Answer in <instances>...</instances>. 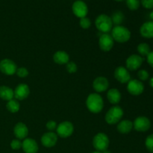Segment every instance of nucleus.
Segmentation results:
<instances>
[{
	"mask_svg": "<svg viewBox=\"0 0 153 153\" xmlns=\"http://www.w3.org/2000/svg\"><path fill=\"white\" fill-rule=\"evenodd\" d=\"M86 106L88 110L94 114H98L103 109L104 102L100 94H91L86 100Z\"/></svg>",
	"mask_w": 153,
	"mask_h": 153,
	"instance_id": "1",
	"label": "nucleus"
},
{
	"mask_svg": "<svg viewBox=\"0 0 153 153\" xmlns=\"http://www.w3.org/2000/svg\"><path fill=\"white\" fill-rule=\"evenodd\" d=\"M111 35L114 41L123 43L129 40L131 37V32L126 27L123 25H116L112 28Z\"/></svg>",
	"mask_w": 153,
	"mask_h": 153,
	"instance_id": "2",
	"label": "nucleus"
},
{
	"mask_svg": "<svg viewBox=\"0 0 153 153\" xmlns=\"http://www.w3.org/2000/svg\"><path fill=\"white\" fill-rule=\"evenodd\" d=\"M95 25L97 29L103 34H108L113 28V22L109 16L106 14H100L97 17Z\"/></svg>",
	"mask_w": 153,
	"mask_h": 153,
	"instance_id": "3",
	"label": "nucleus"
},
{
	"mask_svg": "<svg viewBox=\"0 0 153 153\" xmlns=\"http://www.w3.org/2000/svg\"><path fill=\"white\" fill-rule=\"evenodd\" d=\"M123 116V110L120 106L111 107L105 114V121L109 125L118 123Z\"/></svg>",
	"mask_w": 153,
	"mask_h": 153,
	"instance_id": "4",
	"label": "nucleus"
},
{
	"mask_svg": "<svg viewBox=\"0 0 153 153\" xmlns=\"http://www.w3.org/2000/svg\"><path fill=\"white\" fill-rule=\"evenodd\" d=\"M93 146L96 150L103 152L107 150L109 146V138L105 133H98L93 139Z\"/></svg>",
	"mask_w": 153,
	"mask_h": 153,
	"instance_id": "5",
	"label": "nucleus"
},
{
	"mask_svg": "<svg viewBox=\"0 0 153 153\" xmlns=\"http://www.w3.org/2000/svg\"><path fill=\"white\" fill-rule=\"evenodd\" d=\"M74 131V126L73 123L69 121H64L58 124L57 126V135L61 138H67L73 134Z\"/></svg>",
	"mask_w": 153,
	"mask_h": 153,
	"instance_id": "6",
	"label": "nucleus"
},
{
	"mask_svg": "<svg viewBox=\"0 0 153 153\" xmlns=\"http://www.w3.org/2000/svg\"><path fill=\"white\" fill-rule=\"evenodd\" d=\"M17 70L16 64L12 60L5 58L0 61V71L7 76L15 74Z\"/></svg>",
	"mask_w": 153,
	"mask_h": 153,
	"instance_id": "7",
	"label": "nucleus"
},
{
	"mask_svg": "<svg viewBox=\"0 0 153 153\" xmlns=\"http://www.w3.org/2000/svg\"><path fill=\"white\" fill-rule=\"evenodd\" d=\"M72 10H73L75 16L80 19L86 17L88 13V5L85 1H82V0H77V1H74L73 6H72Z\"/></svg>",
	"mask_w": 153,
	"mask_h": 153,
	"instance_id": "8",
	"label": "nucleus"
},
{
	"mask_svg": "<svg viewBox=\"0 0 153 153\" xmlns=\"http://www.w3.org/2000/svg\"><path fill=\"white\" fill-rule=\"evenodd\" d=\"M151 126V122L146 117L140 116L136 118L133 123V128L139 132H145L148 131Z\"/></svg>",
	"mask_w": 153,
	"mask_h": 153,
	"instance_id": "9",
	"label": "nucleus"
},
{
	"mask_svg": "<svg viewBox=\"0 0 153 153\" xmlns=\"http://www.w3.org/2000/svg\"><path fill=\"white\" fill-rule=\"evenodd\" d=\"M127 91L131 95L139 96L143 94L144 91V85L141 81L137 79H132L128 82L127 85Z\"/></svg>",
	"mask_w": 153,
	"mask_h": 153,
	"instance_id": "10",
	"label": "nucleus"
},
{
	"mask_svg": "<svg viewBox=\"0 0 153 153\" xmlns=\"http://www.w3.org/2000/svg\"><path fill=\"white\" fill-rule=\"evenodd\" d=\"M143 62V58L139 55H131L128 57L126 61L127 70L134 71L138 70Z\"/></svg>",
	"mask_w": 153,
	"mask_h": 153,
	"instance_id": "11",
	"label": "nucleus"
},
{
	"mask_svg": "<svg viewBox=\"0 0 153 153\" xmlns=\"http://www.w3.org/2000/svg\"><path fill=\"white\" fill-rule=\"evenodd\" d=\"M114 40L109 34H102L99 39V46L104 52H109L114 46Z\"/></svg>",
	"mask_w": 153,
	"mask_h": 153,
	"instance_id": "12",
	"label": "nucleus"
},
{
	"mask_svg": "<svg viewBox=\"0 0 153 153\" xmlns=\"http://www.w3.org/2000/svg\"><path fill=\"white\" fill-rule=\"evenodd\" d=\"M114 77L118 82L122 84L128 83L131 80V76H130L129 72L126 68L122 67V66L116 68L114 71Z\"/></svg>",
	"mask_w": 153,
	"mask_h": 153,
	"instance_id": "13",
	"label": "nucleus"
},
{
	"mask_svg": "<svg viewBox=\"0 0 153 153\" xmlns=\"http://www.w3.org/2000/svg\"><path fill=\"white\" fill-rule=\"evenodd\" d=\"M108 80L104 76L97 77L93 82V88L97 93L105 92L108 89Z\"/></svg>",
	"mask_w": 153,
	"mask_h": 153,
	"instance_id": "14",
	"label": "nucleus"
},
{
	"mask_svg": "<svg viewBox=\"0 0 153 153\" xmlns=\"http://www.w3.org/2000/svg\"><path fill=\"white\" fill-rule=\"evenodd\" d=\"M58 141V135L53 131H49L41 137V143L45 147L50 148L55 146Z\"/></svg>",
	"mask_w": 153,
	"mask_h": 153,
	"instance_id": "15",
	"label": "nucleus"
},
{
	"mask_svg": "<svg viewBox=\"0 0 153 153\" xmlns=\"http://www.w3.org/2000/svg\"><path fill=\"white\" fill-rule=\"evenodd\" d=\"M13 93H14V97L16 99V100H24L29 95V87L25 84H19L16 87Z\"/></svg>",
	"mask_w": 153,
	"mask_h": 153,
	"instance_id": "16",
	"label": "nucleus"
},
{
	"mask_svg": "<svg viewBox=\"0 0 153 153\" xmlns=\"http://www.w3.org/2000/svg\"><path fill=\"white\" fill-rule=\"evenodd\" d=\"M22 148L25 153H37L38 152V144L32 138L24 139L22 143Z\"/></svg>",
	"mask_w": 153,
	"mask_h": 153,
	"instance_id": "17",
	"label": "nucleus"
},
{
	"mask_svg": "<svg viewBox=\"0 0 153 153\" xmlns=\"http://www.w3.org/2000/svg\"><path fill=\"white\" fill-rule=\"evenodd\" d=\"M13 133L15 137L19 140H23L26 138L28 134V128L23 123H18L13 128Z\"/></svg>",
	"mask_w": 153,
	"mask_h": 153,
	"instance_id": "18",
	"label": "nucleus"
},
{
	"mask_svg": "<svg viewBox=\"0 0 153 153\" xmlns=\"http://www.w3.org/2000/svg\"><path fill=\"white\" fill-rule=\"evenodd\" d=\"M140 34L144 38H153V21L144 22L140 26Z\"/></svg>",
	"mask_w": 153,
	"mask_h": 153,
	"instance_id": "19",
	"label": "nucleus"
},
{
	"mask_svg": "<svg viewBox=\"0 0 153 153\" xmlns=\"http://www.w3.org/2000/svg\"><path fill=\"white\" fill-rule=\"evenodd\" d=\"M53 60L59 65L67 64L70 61V56L64 51H57L53 55Z\"/></svg>",
	"mask_w": 153,
	"mask_h": 153,
	"instance_id": "20",
	"label": "nucleus"
},
{
	"mask_svg": "<svg viewBox=\"0 0 153 153\" xmlns=\"http://www.w3.org/2000/svg\"><path fill=\"white\" fill-rule=\"evenodd\" d=\"M107 98L109 102L113 105H117L120 102L121 94L116 88H111L108 91Z\"/></svg>",
	"mask_w": 153,
	"mask_h": 153,
	"instance_id": "21",
	"label": "nucleus"
},
{
	"mask_svg": "<svg viewBox=\"0 0 153 153\" xmlns=\"http://www.w3.org/2000/svg\"><path fill=\"white\" fill-rule=\"evenodd\" d=\"M133 123L128 120L120 121L117 126V129L121 134H128L132 130Z\"/></svg>",
	"mask_w": 153,
	"mask_h": 153,
	"instance_id": "22",
	"label": "nucleus"
},
{
	"mask_svg": "<svg viewBox=\"0 0 153 153\" xmlns=\"http://www.w3.org/2000/svg\"><path fill=\"white\" fill-rule=\"evenodd\" d=\"M13 97H14V93L11 88L7 86L0 87V98L5 101H9L13 100Z\"/></svg>",
	"mask_w": 153,
	"mask_h": 153,
	"instance_id": "23",
	"label": "nucleus"
},
{
	"mask_svg": "<svg viewBox=\"0 0 153 153\" xmlns=\"http://www.w3.org/2000/svg\"><path fill=\"white\" fill-rule=\"evenodd\" d=\"M6 108L7 110L10 112V113H16L19 111V108H20V105H19V102L16 100H10L7 101V105H6Z\"/></svg>",
	"mask_w": 153,
	"mask_h": 153,
	"instance_id": "24",
	"label": "nucleus"
},
{
	"mask_svg": "<svg viewBox=\"0 0 153 153\" xmlns=\"http://www.w3.org/2000/svg\"><path fill=\"white\" fill-rule=\"evenodd\" d=\"M111 19L113 24L116 25H120V24L124 20V15L121 11H116L112 14Z\"/></svg>",
	"mask_w": 153,
	"mask_h": 153,
	"instance_id": "25",
	"label": "nucleus"
},
{
	"mask_svg": "<svg viewBox=\"0 0 153 153\" xmlns=\"http://www.w3.org/2000/svg\"><path fill=\"white\" fill-rule=\"evenodd\" d=\"M137 52L142 56H147L150 51V46L146 43H142L137 46Z\"/></svg>",
	"mask_w": 153,
	"mask_h": 153,
	"instance_id": "26",
	"label": "nucleus"
},
{
	"mask_svg": "<svg viewBox=\"0 0 153 153\" xmlns=\"http://www.w3.org/2000/svg\"><path fill=\"white\" fill-rule=\"evenodd\" d=\"M140 1L139 0H126V5L131 10H136L139 8Z\"/></svg>",
	"mask_w": 153,
	"mask_h": 153,
	"instance_id": "27",
	"label": "nucleus"
},
{
	"mask_svg": "<svg viewBox=\"0 0 153 153\" xmlns=\"http://www.w3.org/2000/svg\"><path fill=\"white\" fill-rule=\"evenodd\" d=\"M145 146L149 152L153 153V134L146 137L145 140Z\"/></svg>",
	"mask_w": 153,
	"mask_h": 153,
	"instance_id": "28",
	"label": "nucleus"
},
{
	"mask_svg": "<svg viewBox=\"0 0 153 153\" xmlns=\"http://www.w3.org/2000/svg\"><path fill=\"white\" fill-rule=\"evenodd\" d=\"M79 25L84 29H88L91 27V19L88 17H83L80 19V22H79Z\"/></svg>",
	"mask_w": 153,
	"mask_h": 153,
	"instance_id": "29",
	"label": "nucleus"
},
{
	"mask_svg": "<svg viewBox=\"0 0 153 153\" xmlns=\"http://www.w3.org/2000/svg\"><path fill=\"white\" fill-rule=\"evenodd\" d=\"M78 70L77 65L73 61H69L67 64V70L69 73H75Z\"/></svg>",
	"mask_w": 153,
	"mask_h": 153,
	"instance_id": "30",
	"label": "nucleus"
},
{
	"mask_svg": "<svg viewBox=\"0 0 153 153\" xmlns=\"http://www.w3.org/2000/svg\"><path fill=\"white\" fill-rule=\"evenodd\" d=\"M137 76L140 81H146L149 79V74L146 70H140L137 73Z\"/></svg>",
	"mask_w": 153,
	"mask_h": 153,
	"instance_id": "31",
	"label": "nucleus"
},
{
	"mask_svg": "<svg viewBox=\"0 0 153 153\" xmlns=\"http://www.w3.org/2000/svg\"><path fill=\"white\" fill-rule=\"evenodd\" d=\"M16 73L19 78H25L28 75V71L25 67H19L16 70Z\"/></svg>",
	"mask_w": 153,
	"mask_h": 153,
	"instance_id": "32",
	"label": "nucleus"
},
{
	"mask_svg": "<svg viewBox=\"0 0 153 153\" xmlns=\"http://www.w3.org/2000/svg\"><path fill=\"white\" fill-rule=\"evenodd\" d=\"M10 147L13 149V150H18L20 148H22V142L19 140V139H15L13 140L10 143Z\"/></svg>",
	"mask_w": 153,
	"mask_h": 153,
	"instance_id": "33",
	"label": "nucleus"
},
{
	"mask_svg": "<svg viewBox=\"0 0 153 153\" xmlns=\"http://www.w3.org/2000/svg\"><path fill=\"white\" fill-rule=\"evenodd\" d=\"M141 4L143 7L146 9L153 8V0H141Z\"/></svg>",
	"mask_w": 153,
	"mask_h": 153,
	"instance_id": "34",
	"label": "nucleus"
},
{
	"mask_svg": "<svg viewBox=\"0 0 153 153\" xmlns=\"http://www.w3.org/2000/svg\"><path fill=\"white\" fill-rule=\"evenodd\" d=\"M46 126L48 130H49V131H53V130L56 129L58 125H57L56 122H55V121L53 120H50L49 121V122H47Z\"/></svg>",
	"mask_w": 153,
	"mask_h": 153,
	"instance_id": "35",
	"label": "nucleus"
},
{
	"mask_svg": "<svg viewBox=\"0 0 153 153\" xmlns=\"http://www.w3.org/2000/svg\"><path fill=\"white\" fill-rule=\"evenodd\" d=\"M146 60H147L148 64L150 65L151 67L153 68V52H150L149 53V55L146 56Z\"/></svg>",
	"mask_w": 153,
	"mask_h": 153,
	"instance_id": "36",
	"label": "nucleus"
},
{
	"mask_svg": "<svg viewBox=\"0 0 153 153\" xmlns=\"http://www.w3.org/2000/svg\"><path fill=\"white\" fill-rule=\"evenodd\" d=\"M149 85L153 88V77L151 78L150 80H149Z\"/></svg>",
	"mask_w": 153,
	"mask_h": 153,
	"instance_id": "37",
	"label": "nucleus"
},
{
	"mask_svg": "<svg viewBox=\"0 0 153 153\" xmlns=\"http://www.w3.org/2000/svg\"><path fill=\"white\" fill-rule=\"evenodd\" d=\"M149 17H150V19L153 21V10L152 12H151L150 13H149Z\"/></svg>",
	"mask_w": 153,
	"mask_h": 153,
	"instance_id": "38",
	"label": "nucleus"
},
{
	"mask_svg": "<svg viewBox=\"0 0 153 153\" xmlns=\"http://www.w3.org/2000/svg\"><path fill=\"white\" fill-rule=\"evenodd\" d=\"M102 153H111L110 152V151H108V150H105V151H103V152H102Z\"/></svg>",
	"mask_w": 153,
	"mask_h": 153,
	"instance_id": "39",
	"label": "nucleus"
},
{
	"mask_svg": "<svg viewBox=\"0 0 153 153\" xmlns=\"http://www.w3.org/2000/svg\"><path fill=\"white\" fill-rule=\"evenodd\" d=\"M91 153H102V152H99V151H95V152H93Z\"/></svg>",
	"mask_w": 153,
	"mask_h": 153,
	"instance_id": "40",
	"label": "nucleus"
},
{
	"mask_svg": "<svg viewBox=\"0 0 153 153\" xmlns=\"http://www.w3.org/2000/svg\"><path fill=\"white\" fill-rule=\"evenodd\" d=\"M115 1H123V0H115Z\"/></svg>",
	"mask_w": 153,
	"mask_h": 153,
	"instance_id": "41",
	"label": "nucleus"
}]
</instances>
